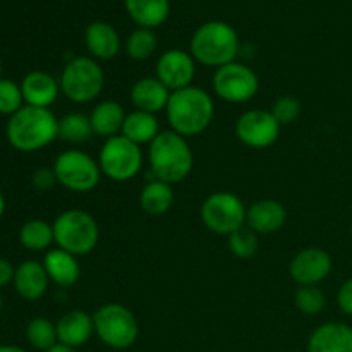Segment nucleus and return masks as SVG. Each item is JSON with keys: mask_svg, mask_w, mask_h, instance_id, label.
<instances>
[{"mask_svg": "<svg viewBox=\"0 0 352 352\" xmlns=\"http://www.w3.org/2000/svg\"><path fill=\"white\" fill-rule=\"evenodd\" d=\"M6 136L10 146L23 153L43 150L58 138V119L50 109L24 105L9 117Z\"/></svg>", "mask_w": 352, "mask_h": 352, "instance_id": "1", "label": "nucleus"}, {"mask_svg": "<svg viewBox=\"0 0 352 352\" xmlns=\"http://www.w3.org/2000/svg\"><path fill=\"white\" fill-rule=\"evenodd\" d=\"M165 112L174 133L191 138L208 129L215 116V103L212 95L203 88L188 86L172 91Z\"/></svg>", "mask_w": 352, "mask_h": 352, "instance_id": "2", "label": "nucleus"}, {"mask_svg": "<svg viewBox=\"0 0 352 352\" xmlns=\"http://www.w3.org/2000/svg\"><path fill=\"white\" fill-rule=\"evenodd\" d=\"M148 158L151 179H158L167 184L184 181L191 174L195 164L188 140L174 131H162L151 141Z\"/></svg>", "mask_w": 352, "mask_h": 352, "instance_id": "3", "label": "nucleus"}, {"mask_svg": "<svg viewBox=\"0 0 352 352\" xmlns=\"http://www.w3.org/2000/svg\"><path fill=\"white\" fill-rule=\"evenodd\" d=\"M189 54L196 62L208 67L219 69L236 62L239 54L237 31L223 21H208L192 33Z\"/></svg>", "mask_w": 352, "mask_h": 352, "instance_id": "4", "label": "nucleus"}, {"mask_svg": "<svg viewBox=\"0 0 352 352\" xmlns=\"http://www.w3.org/2000/svg\"><path fill=\"white\" fill-rule=\"evenodd\" d=\"M55 244L60 250L85 256L91 253L100 239V229L96 220L85 210H67L62 212L52 223Z\"/></svg>", "mask_w": 352, "mask_h": 352, "instance_id": "5", "label": "nucleus"}, {"mask_svg": "<svg viewBox=\"0 0 352 352\" xmlns=\"http://www.w3.org/2000/svg\"><path fill=\"white\" fill-rule=\"evenodd\" d=\"M93 323L96 337L110 349H129L140 336V325L134 313L117 302L100 306L93 313Z\"/></svg>", "mask_w": 352, "mask_h": 352, "instance_id": "6", "label": "nucleus"}, {"mask_svg": "<svg viewBox=\"0 0 352 352\" xmlns=\"http://www.w3.org/2000/svg\"><path fill=\"white\" fill-rule=\"evenodd\" d=\"M60 91L74 103H89L98 98L105 86V74L93 57L79 55L62 69Z\"/></svg>", "mask_w": 352, "mask_h": 352, "instance_id": "7", "label": "nucleus"}, {"mask_svg": "<svg viewBox=\"0 0 352 352\" xmlns=\"http://www.w3.org/2000/svg\"><path fill=\"white\" fill-rule=\"evenodd\" d=\"M98 165L103 175L116 182H127L138 175L143 165V151L140 144L133 143L119 134L105 140L98 155Z\"/></svg>", "mask_w": 352, "mask_h": 352, "instance_id": "8", "label": "nucleus"}, {"mask_svg": "<svg viewBox=\"0 0 352 352\" xmlns=\"http://www.w3.org/2000/svg\"><path fill=\"white\" fill-rule=\"evenodd\" d=\"M52 168L58 184L74 192L93 191L102 179L98 162L81 150L62 151Z\"/></svg>", "mask_w": 352, "mask_h": 352, "instance_id": "9", "label": "nucleus"}, {"mask_svg": "<svg viewBox=\"0 0 352 352\" xmlns=\"http://www.w3.org/2000/svg\"><path fill=\"white\" fill-rule=\"evenodd\" d=\"M246 212L239 196L229 191H217L203 201L201 220L212 232L230 236L246 226Z\"/></svg>", "mask_w": 352, "mask_h": 352, "instance_id": "10", "label": "nucleus"}, {"mask_svg": "<svg viewBox=\"0 0 352 352\" xmlns=\"http://www.w3.org/2000/svg\"><path fill=\"white\" fill-rule=\"evenodd\" d=\"M260 89L258 74L241 62L222 65L213 74V91L229 103H246L256 96Z\"/></svg>", "mask_w": 352, "mask_h": 352, "instance_id": "11", "label": "nucleus"}, {"mask_svg": "<svg viewBox=\"0 0 352 352\" xmlns=\"http://www.w3.org/2000/svg\"><path fill=\"white\" fill-rule=\"evenodd\" d=\"M280 124L270 110L253 109L244 112L236 122V134L243 144L256 150L272 146L280 136Z\"/></svg>", "mask_w": 352, "mask_h": 352, "instance_id": "12", "label": "nucleus"}, {"mask_svg": "<svg viewBox=\"0 0 352 352\" xmlns=\"http://www.w3.org/2000/svg\"><path fill=\"white\" fill-rule=\"evenodd\" d=\"M333 260L322 248H306L292 258L289 274L299 285H318L332 274Z\"/></svg>", "mask_w": 352, "mask_h": 352, "instance_id": "13", "label": "nucleus"}, {"mask_svg": "<svg viewBox=\"0 0 352 352\" xmlns=\"http://www.w3.org/2000/svg\"><path fill=\"white\" fill-rule=\"evenodd\" d=\"M196 76V60L189 52L172 48L164 52L157 62V78L170 91L192 86Z\"/></svg>", "mask_w": 352, "mask_h": 352, "instance_id": "14", "label": "nucleus"}, {"mask_svg": "<svg viewBox=\"0 0 352 352\" xmlns=\"http://www.w3.org/2000/svg\"><path fill=\"white\" fill-rule=\"evenodd\" d=\"M287 220V210L277 199H260L254 201L246 212V227L258 236H268L284 227Z\"/></svg>", "mask_w": 352, "mask_h": 352, "instance_id": "15", "label": "nucleus"}, {"mask_svg": "<svg viewBox=\"0 0 352 352\" xmlns=\"http://www.w3.org/2000/svg\"><path fill=\"white\" fill-rule=\"evenodd\" d=\"M55 327H57L58 344L72 347V349L85 346L95 333L93 315L81 311V309H72V311L64 313L57 320Z\"/></svg>", "mask_w": 352, "mask_h": 352, "instance_id": "16", "label": "nucleus"}, {"mask_svg": "<svg viewBox=\"0 0 352 352\" xmlns=\"http://www.w3.org/2000/svg\"><path fill=\"white\" fill-rule=\"evenodd\" d=\"M24 105L48 109L60 93V82L43 71H31L21 81Z\"/></svg>", "mask_w": 352, "mask_h": 352, "instance_id": "17", "label": "nucleus"}, {"mask_svg": "<svg viewBox=\"0 0 352 352\" xmlns=\"http://www.w3.org/2000/svg\"><path fill=\"white\" fill-rule=\"evenodd\" d=\"M14 289L24 301H38L48 291V278L47 270L43 263L34 260H26L16 267V275H14Z\"/></svg>", "mask_w": 352, "mask_h": 352, "instance_id": "18", "label": "nucleus"}, {"mask_svg": "<svg viewBox=\"0 0 352 352\" xmlns=\"http://www.w3.org/2000/svg\"><path fill=\"white\" fill-rule=\"evenodd\" d=\"M306 352H352V327L342 322H329L309 336Z\"/></svg>", "mask_w": 352, "mask_h": 352, "instance_id": "19", "label": "nucleus"}, {"mask_svg": "<svg viewBox=\"0 0 352 352\" xmlns=\"http://www.w3.org/2000/svg\"><path fill=\"white\" fill-rule=\"evenodd\" d=\"M172 91L158 78H141L131 88V102L136 110L158 113L167 109Z\"/></svg>", "mask_w": 352, "mask_h": 352, "instance_id": "20", "label": "nucleus"}, {"mask_svg": "<svg viewBox=\"0 0 352 352\" xmlns=\"http://www.w3.org/2000/svg\"><path fill=\"white\" fill-rule=\"evenodd\" d=\"M85 45L95 60H110L120 52V36L112 24L95 21L86 28Z\"/></svg>", "mask_w": 352, "mask_h": 352, "instance_id": "21", "label": "nucleus"}, {"mask_svg": "<svg viewBox=\"0 0 352 352\" xmlns=\"http://www.w3.org/2000/svg\"><path fill=\"white\" fill-rule=\"evenodd\" d=\"M43 267L50 282L60 287H72L81 277V265H79L78 256L60 248L48 250V253L45 254Z\"/></svg>", "mask_w": 352, "mask_h": 352, "instance_id": "22", "label": "nucleus"}, {"mask_svg": "<svg viewBox=\"0 0 352 352\" xmlns=\"http://www.w3.org/2000/svg\"><path fill=\"white\" fill-rule=\"evenodd\" d=\"M126 116L127 113L124 112L122 105L119 102H113V100L100 102L89 113L93 133L100 138H105V140L119 136L122 133Z\"/></svg>", "mask_w": 352, "mask_h": 352, "instance_id": "23", "label": "nucleus"}, {"mask_svg": "<svg viewBox=\"0 0 352 352\" xmlns=\"http://www.w3.org/2000/svg\"><path fill=\"white\" fill-rule=\"evenodd\" d=\"M127 14L140 28L155 30L168 19V0H124Z\"/></svg>", "mask_w": 352, "mask_h": 352, "instance_id": "24", "label": "nucleus"}, {"mask_svg": "<svg viewBox=\"0 0 352 352\" xmlns=\"http://www.w3.org/2000/svg\"><path fill=\"white\" fill-rule=\"evenodd\" d=\"M160 126H158V119L155 113L143 112V110H134V112L127 113L126 120L122 126V136L131 140L136 144H150L155 138L160 134Z\"/></svg>", "mask_w": 352, "mask_h": 352, "instance_id": "25", "label": "nucleus"}, {"mask_svg": "<svg viewBox=\"0 0 352 352\" xmlns=\"http://www.w3.org/2000/svg\"><path fill=\"white\" fill-rule=\"evenodd\" d=\"M140 205L148 215H164L174 205V189L158 179H150L140 195Z\"/></svg>", "mask_w": 352, "mask_h": 352, "instance_id": "26", "label": "nucleus"}, {"mask_svg": "<svg viewBox=\"0 0 352 352\" xmlns=\"http://www.w3.org/2000/svg\"><path fill=\"white\" fill-rule=\"evenodd\" d=\"M19 243L28 251H47L55 243L54 227L40 219L28 220L19 230Z\"/></svg>", "mask_w": 352, "mask_h": 352, "instance_id": "27", "label": "nucleus"}, {"mask_svg": "<svg viewBox=\"0 0 352 352\" xmlns=\"http://www.w3.org/2000/svg\"><path fill=\"white\" fill-rule=\"evenodd\" d=\"M93 134L95 133H93L91 120H89V116H85V113H67L58 120V138L62 141L72 144L86 143L91 140Z\"/></svg>", "mask_w": 352, "mask_h": 352, "instance_id": "28", "label": "nucleus"}, {"mask_svg": "<svg viewBox=\"0 0 352 352\" xmlns=\"http://www.w3.org/2000/svg\"><path fill=\"white\" fill-rule=\"evenodd\" d=\"M26 340L33 349L47 352L57 346V327L52 320L38 316L33 318L26 327Z\"/></svg>", "mask_w": 352, "mask_h": 352, "instance_id": "29", "label": "nucleus"}, {"mask_svg": "<svg viewBox=\"0 0 352 352\" xmlns=\"http://www.w3.org/2000/svg\"><path fill=\"white\" fill-rule=\"evenodd\" d=\"M157 34L153 33V30L146 28H138L126 40V54L133 60H146L157 52Z\"/></svg>", "mask_w": 352, "mask_h": 352, "instance_id": "30", "label": "nucleus"}, {"mask_svg": "<svg viewBox=\"0 0 352 352\" xmlns=\"http://www.w3.org/2000/svg\"><path fill=\"white\" fill-rule=\"evenodd\" d=\"M296 308L308 316L320 315L325 309L327 298L323 291L316 285H299L294 294Z\"/></svg>", "mask_w": 352, "mask_h": 352, "instance_id": "31", "label": "nucleus"}, {"mask_svg": "<svg viewBox=\"0 0 352 352\" xmlns=\"http://www.w3.org/2000/svg\"><path fill=\"white\" fill-rule=\"evenodd\" d=\"M229 237V250L234 256L241 260H250L258 251V234L253 232L250 227L244 226L243 229L232 232Z\"/></svg>", "mask_w": 352, "mask_h": 352, "instance_id": "32", "label": "nucleus"}, {"mask_svg": "<svg viewBox=\"0 0 352 352\" xmlns=\"http://www.w3.org/2000/svg\"><path fill=\"white\" fill-rule=\"evenodd\" d=\"M24 107L21 85L7 78H0V116H14Z\"/></svg>", "mask_w": 352, "mask_h": 352, "instance_id": "33", "label": "nucleus"}, {"mask_svg": "<svg viewBox=\"0 0 352 352\" xmlns=\"http://www.w3.org/2000/svg\"><path fill=\"white\" fill-rule=\"evenodd\" d=\"M301 102L294 96H280V98L275 100L274 107H272L270 112L274 113V117L277 119V122L280 126H287V124L296 122L301 116Z\"/></svg>", "mask_w": 352, "mask_h": 352, "instance_id": "34", "label": "nucleus"}, {"mask_svg": "<svg viewBox=\"0 0 352 352\" xmlns=\"http://www.w3.org/2000/svg\"><path fill=\"white\" fill-rule=\"evenodd\" d=\"M55 184H57V177H55L54 168H38L33 174V186L36 191L47 192L50 191Z\"/></svg>", "mask_w": 352, "mask_h": 352, "instance_id": "35", "label": "nucleus"}, {"mask_svg": "<svg viewBox=\"0 0 352 352\" xmlns=\"http://www.w3.org/2000/svg\"><path fill=\"white\" fill-rule=\"evenodd\" d=\"M337 305L344 315L352 316V278L344 282L337 292Z\"/></svg>", "mask_w": 352, "mask_h": 352, "instance_id": "36", "label": "nucleus"}, {"mask_svg": "<svg viewBox=\"0 0 352 352\" xmlns=\"http://www.w3.org/2000/svg\"><path fill=\"white\" fill-rule=\"evenodd\" d=\"M14 275H16V267L7 258H0V289L12 284Z\"/></svg>", "mask_w": 352, "mask_h": 352, "instance_id": "37", "label": "nucleus"}, {"mask_svg": "<svg viewBox=\"0 0 352 352\" xmlns=\"http://www.w3.org/2000/svg\"><path fill=\"white\" fill-rule=\"evenodd\" d=\"M47 352H78V349H72V347H67V346H62V344H57V346H54L50 351H47Z\"/></svg>", "mask_w": 352, "mask_h": 352, "instance_id": "38", "label": "nucleus"}, {"mask_svg": "<svg viewBox=\"0 0 352 352\" xmlns=\"http://www.w3.org/2000/svg\"><path fill=\"white\" fill-rule=\"evenodd\" d=\"M0 352H28L19 346H0Z\"/></svg>", "mask_w": 352, "mask_h": 352, "instance_id": "39", "label": "nucleus"}, {"mask_svg": "<svg viewBox=\"0 0 352 352\" xmlns=\"http://www.w3.org/2000/svg\"><path fill=\"white\" fill-rule=\"evenodd\" d=\"M3 212H6V198H3L2 191H0V217L3 215Z\"/></svg>", "mask_w": 352, "mask_h": 352, "instance_id": "40", "label": "nucleus"}, {"mask_svg": "<svg viewBox=\"0 0 352 352\" xmlns=\"http://www.w3.org/2000/svg\"><path fill=\"white\" fill-rule=\"evenodd\" d=\"M2 306H3V301H2V292H0V313H2Z\"/></svg>", "mask_w": 352, "mask_h": 352, "instance_id": "41", "label": "nucleus"}, {"mask_svg": "<svg viewBox=\"0 0 352 352\" xmlns=\"http://www.w3.org/2000/svg\"><path fill=\"white\" fill-rule=\"evenodd\" d=\"M0 78H2V60H0Z\"/></svg>", "mask_w": 352, "mask_h": 352, "instance_id": "42", "label": "nucleus"}, {"mask_svg": "<svg viewBox=\"0 0 352 352\" xmlns=\"http://www.w3.org/2000/svg\"><path fill=\"white\" fill-rule=\"evenodd\" d=\"M296 352H299V351H296Z\"/></svg>", "mask_w": 352, "mask_h": 352, "instance_id": "43", "label": "nucleus"}]
</instances>
